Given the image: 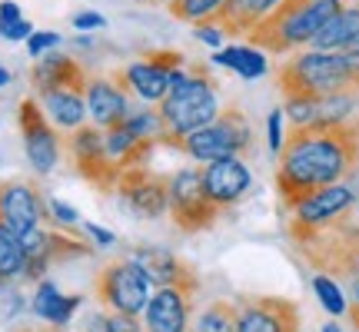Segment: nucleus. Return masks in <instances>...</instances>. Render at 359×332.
Instances as JSON below:
<instances>
[{
	"mask_svg": "<svg viewBox=\"0 0 359 332\" xmlns=\"http://www.w3.org/2000/svg\"><path fill=\"white\" fill-rule=\"evenodd\" d=\"M276 160V190L286 209L323 186H336L359 170V116L339 123L290 127Z\"/></svg>",
	"mask_w": 359,
	"mask_h": 332,
	"instance_id": "f257e3e1",
	"label": "nucleus"
},
{
	"mask_svg": "<svg viewBox=\"0 0 359 332\" xmlns=\"http://www.w3.org/2000/svg\"><path fill=\"white\" fill-rule=\"evenodd\" d=\"M276 87L283 100H320V97H356L359 77L339 50H299L276 67Z\"/></svg>",
	"mask_w": 359,
	"mask_h": 332,
	"instance_id": "f03ea898",
	"label": "nucleus"
},
{
	"mask_svg": "<svg viewBox=\"0 0 359 332\" xmlns=\"http://www.w3.org/2000/svg\"><path fill=\"white\" fill-rule=\"evenodd\" d=\"M343 0H283L259 20L246 40L263 53H293L306 50L313 37L333 20Z\"/></svg>",
	"mask_w": 359,
	"mask_h": 332,
	"instance_id": "7ed1b4c3",
	"label": "nucleus"
},
{
	"mask_svg": "<svg viewBox=\"0 0 359 332\" xmlns=\"http://www.w3.org/2000/svg\"><path fill=\"white\" fill-rule=\"evenodd\" d=\"M156 113L163 120V130L173 137H187L193 130L210 127L219 116L217 83L206 67H183L170 77L167 97L156 103Z\"/></svg>",
	"mask_w": 359,
	"mask_h": 332,
	"instance_id": "20e7f679",
	"label": "nucleus"
},
{
	"mask_svg": "<svg viewBox=\"0 0 359 332\" xmlns=\"http://www.w3.org/2000/svg\"><path fill=\"white\" fill-rule=\"evenodd\" d=\"M290 236H293L296 249L303 253V259L320 272H336V276L359 272V223H349L346 213L323 226H306V223L293 219Z\"/></svg>",
	"mask_w": 359,
	"mask_h": 332,
	"instance_id": "39448f33",
	"label": "nucleus"
},
{
	"mask_svg": "<svg viewBox=\"0 0 359 332\" xmlns=\"http://www.w3.org/2000/svg\"><path fill=\"white\" fill-rule=\"evenodd\" d=\"M167 146H177L187 156L200 160V163H213V160H223V156H240L243 160L250 150H253V133H250V123L246 116L236 110V106H226L219 110V116L210 123V127H200L187 133V137H173V133H163Z\"/></svg>",
	"mask_w": 359,
	"mask_h": 332,
	"instance_id": "423d86ee",
	"label": "nucleus"
},
{
	"mask_svg": "<svg viewBox=\"0 0 359 332\" xmlns=\"http://www.w3.org/2000/svg\"><path fill=\"white\" fill-rule=\"evenodd\" d=\"M97 299L114 312L140 316L150 303V279L133 259H116L97 272Z\"/></svg>",
	"mask_w": 359,
	"mask_h": 332,
	"instance_id": "0eeeda50",
	"label": "nucleus"
},
{
	"mask_svg": "<svg viewBox=\"0 0 359 332\" xmlns=\"http://www.w3.org/2000/svg\"><path fill=\"white\" fill-rule=\"evenodd\" d=\"M167 213L173 216V223H177L183 233H200V230H210L223 209L206 196L200 170H180V173L170 177Z\"/></svg>",
	"mask_w": 359,
	"mask_h": 332,
	"instance_id": "6e6552de",
	"label": "nucleus"
},
{
	"mask_svg": "<svg viewBox=\"0 0 359 332\" xmlns=\"http://www.w3.org/2000/svg\"><path fill=\"white\" fill-rule=\"evenodd\" d=\"M67 150L74 156V166L77 173L87 183H93L97 190L110 193L116 190V179H120V166L107 156V146H103V130L100 127H77L67 140Z\"/></svg>",
	"mask_w": 359,
	"mask_h": 332,
	"instance_id": "1a4fd4ad",
	"label": "nucleus"
},
{
	"mask_svg": "<svg viewBox=\"0 0 359 332\" xmlns=\"http://www.w3.org/2000/svg\"><path fill=\"white\" fill-rule=\"evenodd\" d=\"M0 219H4L20 240H24L27 233L40 230L43 223H53L50 206L43 200V193H40L34 183H24V179L0 183Z\"/></svg>",
	"mask_w": 359,
	"mask_h": 332,
	"instance_id": "9d476101",
	"label": "nucleus"
},
{
	"mask_svg": "<svg viewBox=\"0 0 359 332\" xmlns=\"http://www.w3.org/2000/svg\"><path fill=\"white\" fill-rule=\"evenodd\" d=\"M236 332H299V309L280 296H240Z\"/></svg>",
	"mask_w": 359,
	"mask_h": 332,
	"instance_id": "9b49d317",
	"label": "nucleus"
},
{
	"mask_svg": "<svg viewBox=\"0 0 359 332\" xmlns=\"http://www.w3.org/2000/svg\"><path fill=\"white\" fill-rule=\"evenodd\" d=\"M17 123H20V133H24V150L30 166L37 173H50L53 166L60 163V137H57V127L47 120V113L40 110V103L34 97L20 100Z\"/></svg>",
	"mask_w": 359,
	"mask_h": 332,
	"instance_id": "f8f14e48",
	"label": "nucleus"
},
{
	"mask_svg": "<svg viewBox=\"0 0 359 332\" xmlns=\"http://www.w3.org/2000/svg\"><path fill=\"white\" fill-rule=\"evenodd\" d=\"M116 193L123 196V203L147 219H156L167 213L170 206V177L150 173L147 166H130L116 179Z\"/></svg>",
	"mask_w": 359,
	"mask_h": 332,
	"instance_id": "ddd939ff",
	"label": "nucleus"
},
{
	"mask_svg": "<svg viewBox=\"0 0 359 332\" xmlns=\"http://www.w3.org/2000/svg\"><path fill=\"white\" fill-rule=\"evenodd\" d=\"M196 286H160L143 309L147 332H190Z\"/></svg>",
	"mask_w": 359,
	"mask_h": 332,
	"instance_id": "4468645a",
	"label": "nucleus"
},
{
	"mask_svg": "<svg viewBox=\"0 0 359 332\" xmlns=\"http://www.w3.org/2000/svg\"><path fill=\"white\" fill-rule=\"evenodd\" d=\"M200 177H203V190L206 196L219 206V209H230L250 193V166L240 160V156H223V160H213V163L200 166Z\"/></svg>",
	"mask_w": 359,
	"mask_h": 332,
	"instance_id": "2eb2a0df",
	"label": "nucleus"
},
{
	"mask_svg": "<svg viewBox=\"0 0 359 332\" xmlns=\"http://www.w3.org/2000/svg\"><path fill=\"white\" fill-rule=\"evenodd\" d=\"M87 70L67 57V53H43V60L34 64L30 70V83L40 97L43 93H53V90H74V93H83L87 90Z\"/></svg>",
	"mask_w": 359,
	"mask_h": 332,
	"instance_id": "dca6fc26",
	"label": "nucleus"
},
{
	"mask_svg": "<svg viewBox=\"0 0 359 332\" xmlns=\"http://www.w3.org/2000/svg\"><path fill=\"white\" fill-rule=\"evenodd\" d=\"M130 259L147 272V279L156 282V289H160V286H200L190 263H183V259H180L177 253H170V249L137 246Z\"/></svg>",
	"mask_w": 359,
	"mask_h": 332,
	"instance_id": "f3484780",
	"label": "nucleus"
},
{
	"mask_svg": "<svg viewBox=\"0 0 359 332\" xmlns=\"http://www.w3.org/2000/svg\"><path fill=\"white\" fill-rule=\"evenodd\" d=\"M83 103H87V113L93 116V127L100 130L116 127L130 113V97L116 87L114 77H90L87 90H83Z\"/></svg>",
	"mask_w": 359,
	"mask_h": 332,
	"instance_id": "a211bd4d",
	"label": "nucleus"
},
{
	"mask_svg": "<svg viewBox=\"0 0 359 332\" xmlns=\"http://www.w3.org/2000/svg\"><path fill=\"white\" fill-rule=\"evenodd\" d=\"M273 7H276V0H226V4L217 7L210 17H203L200 27H217L219 34L246 37V34H250V30H253Z\"/></svg>",
	"mask_w": 359,
	"mask_h": 332,
	"instance_id": "6ab92c4d",
	"label": "nucleus"
},
{
	"mask_svg": "<svg viewBox=\"0 0 359 332\" xmlns=\"http://www.w3.org/2000/svg\"><path fill=\"white\" fill-rule=\"evenodd\" d=\"M356 203V193L349 190L346 183H336V186H323V190L309 193L303 203L296 206V223H306V226H323V223H333L336 216L349 213Z\"/></svg>",
	"mask_w": 359,
	"mask_h": 332,
	"instance_id": "aec40b11",
	"label": "nucleus"
},
{
	"mask_svg": "<svg viewBox=\"0 0 359 332\" xmlns=\"http://www.w3.org/2000/svg\"><path fill=\"white\" fill-rule=\"evenodd\" d=\"M114 83L123 90L127 97L133 93V97H140V100H147V103H160L170 90V74L154 64H147V60H137V64L116 70Z\"/></svg>",
	"mask_w": 359,
	"mask_h": 332,
	"instance_id": "412c9836",
	"label": "nucleus"
},
{
	"mask_svg": "<svg viewBox=\"0 0 359 332\" xmlns=\"http://www.w3.org/2000/svg\"><path fill=\"white\" fill-rule=\"evenodd\" d=\"M40 110L47 113L57 130H67L74 133L77 127L87 123V103H83V93H74V90H53V93H43L40 97Z\"/></svg>",
	"mask_w": 359,
	"mask_h": 332,
	"instance_id": "4be33fe9",
	"label": "nucleus"
},
{
	"mask_svg": "<svg viewBox=\"0 0 359 332\" xmlns=\"http://www.w3.org/2000/svg\"><path fill=\"white\" fill-rule=\"evenodd\" d=\"M356 37H359V0H353V4H343L339 13L313 37L309 50H343Z\"/></svg>",
	"mask_w": 359,
	"mask_h": 332,
	"instance_id": "5701e85b",
	"label": "nucleus"
},
{
	"mask_svg": "<svg viewBox=\"0 0 359 332\" xmlns=\"http://www.w3.org/2000/svg\"><path fill=\"white\" fill-rule=\"evenodd\" d=\"M77 306H80V296H60V289L53 282H40L37 293H34V312L40 319H47L50 326H57V329H64L70 322Z\"/></svg>",
	"mask_w": 359,
	"mask_h": 332,
	"instance_id": "b1692460",
	"label": "nucleus"
},
{
	"mask_svg": "<svg viewBox=\"0 0 359 332\" xmlns=\"http://www.w3.org/2000/svg\"><path fill=\"white\" fill-rule=\"evenodd\" d=\"M213 60H217L219 67L236 70V74L246 80L266 74V57H263V50H257V47H226V50L213 53Z\"/></svg>",
	"mask_w": 359,
	"mask_h": 332,
	"instance_id": "393cba45",
	"label": "nucleus"
},
{
	"mask_svg": "<svg viewBox=\"0 0 359 332\" xmlns=\"http://www.w3.org/2000/svg\"><path fill=\"white\" fill-rule=\"evenodd\" d=\"M24 243L20 236L0 219V286L13 282L17 276H24Z\"/></svg>",
	"mask_w": 359,
	"mask_h": 332,
	"instance_id": "a878e982",
	"label": "nucleus"
},
{
	"mask_svg": "<svg viewBox=\"0 0 359 332\" xmlns=\"http://www.w3.org/2000/svg\"><path fill=\"white\" fill-rule=\"evenodd\" d=\"M196 332H236V309L230 299H217L203 309L196 322Z\"/></svg>",
	"mask_w": 359,
	"mask_h": 332,
	"instance_id": "bb28decb",
	"label": "nucleus"
},
{
	"mask_svg": "<svg viewBox=\"0 0 359 332\" xmlns=\"http://www.w3.org/2000/svg\"><path fill=\"white\" fill-rule=\"evenodd\" d=\"M120 123H123L133 137H140V140H154V143H160L163 140V133H167V130H163V120H160L156 110H137V113H127Z\"/></svg>",
	"mask_w": 359,
	"mask_h": 332,
	"instance_id": "cd10ccee",
	"label": "nucleus"
},
{
	"mask_svg": "<svg viewBox=\"0 0 359 332\" xmlns=\"http://www.w3.org/2000/svg\"><path fill=\"white\" fill-rule=\"evenodd\" d=\"M226 0H170L167 11L177 17V20H183V24H200L203 17H210V13L217 11V7H223Z\"/></svg>",
	"mask_w": 359,
	"mask_h": 332,
	"instance_id": "c85d7f7f",
	"label": "nucleus"
},
{
	"mask_svg": "<svg viewBox=\"0 0 359 332\" xmlns=\"http://www.w3.org/2000/svg\"><path fill=\"white\" fill-rule=\"evenodd\" d=\"M313 289L320 296V303L326 306V312H333V316H343V312H346V299H343L339 286H336L330 276H316V279H313Z\"/></svg>",
	"mask_w": 359,
	"mask_h": 332,
	"instance_id": "c756f323",
	"label": "nucleus"
},
{
	"mask_svg": "<svg viewBox=\"0 0 359 332\" xmlns=\"http://www.w3.org/2000/svg\"><path fill=\"white\" fill-rule=\"evenodd\" d=\"M143 60H147V64H154V67H160V70H167L170 77L180 74V70L187 67V57H183L180 50H147L143 53Z\"/></svg>",
	"mask_w": 359,
	"mask_h": 332,
	"instance_id": "7c9ffc66",
	"label": "nucleus"
},
{
	"mask_svg": "<svg viewBox=\"0 0 359 332\" xmlns=\"http://www.w3.org/2000/svg\"><path fill=\"white\" fill-rule=\"evenodd\" d=\"M57 43H60V34L40 30V34H30V37H27V50H30V57H43V53L53 50Z\"/></svg>",
	"mask_w": 359,
	"mask_h": 332,
	"instance_id": "2f4dec72",
	"label": "nucleus"
},
{
	"mask_svg": "<svg viewBox=\"0 0 359 332\" xmlns=\"http://www.w3.org/2000/svg\"><path fill=\"white\" fill-rule=\"evenodd\" d=\"M47 206H50L53 223H60V226H74V223H77V209H74V206L60 203V200H47Z\"/></svg>",
	"mask_w": 359,
	"mask_h": 332,
	"instance_id": "473e14b6",
	"label": "nucleus"
},
{
	"mask_svg": "<svg viewBox=\"0 0 359 332\" xmlns=\"http://www.w3.org/2000/svg\"><path fill=\"white\" fill-rule=\"evenodd\" d=\"M266 133H269V150L280 153V146H283V110H273V113H269Z\"/></svg>",
	"mask_w": 359,
	"mask_h": 332,
	"instance_id": "72a5a7b5",
	"label": "nucleus"
},
{
	"mask_svg": "<svg viewBox=\"0 0 359 332\" xmlns=\"http://www.w3.org/2000/svg\"><path fill=\"white\" fill-rule=\"evenodd\" d=\"M110 326H114V332H147L137 322V316H123V312H110Z\"/></svg>",
	"mask_w": 359,
	"mask_h": 332,
	"instance_id": "f704fd0d",
	"label": "nucleus"
},
{
	"mask_svg": "<svg viewBox=\"0 0 359 332\" xmlns=\"http://www.w3.org/2000/svg\"><path fill=\"white\" fill-rule=\"evenodd\" d=\"M74 27L77 30H100V27H107V20H103L100 13L83 11V13H74Z\"/></svg>",
	"mask_w": 359,
	"mask_h": 332,
	"instance_id": "c9c22d12",
	"label": "nucleus"
},
{
	"mask_svg": "<svg viewBox=\"0 0 359 332\" xmlns=\"http://www.w3.org/2000/svg\"><path fill=\"white\" fill-rule=\"evenodd\" d=\"M30 34H34L30 20H17V24H11V27H4V30H0V37L4 40H27Z\"/></svg>",
	"mask_w": 359,
	"mask_h": 332,
	"instance_id": "e433bc0d",
	"label": "nucleus"
},
{
	"mask_svg": "<svg viewBox=\"0 0 359 332\" xmlns=\"http://www.w3.org/2000/svg\"><path fill=\"white\" fill-rule=\"evenodd\" d=\"M17 20H24L20 7H17L13 0H4V4H0V30H4V27H11V24H17Z\"/></svg>",
	"mask_w": 359,
	"mask_h": 332,
	"instance_id": "4c0bfd02",
	"label": "nucleus"
},
{
	"mask_svg": "<svg viewBox=\"0 0 359 332\" xmlns=\"http://www.w3.org/2000/svg\"><path fill=\"white\" fill-rule=\"evenodd\" d=\"M83 332H114V326H110V316H103V312H93V316H87V322H83Z\"/></svg>",
	"mask_w": 359,
	"mask_h": 332,
	"instance_id": "58836bf2",
	"label": "nucleus"
},
{
	"mask_svg": "<svg viewBox=\"0 0 359 332\" xmlns=\"http://www.w3.org/2000/svg\"><path fill=\"white\" fill-rule=\"evenodd\" d=\"M339 53H343V60L349 64V70H353V74L359 77V37L353 40V43H346V47H343Z\"/></svg>",
	"mask_w": 359,
	"mask_h": 332,
	"instance_id": "ea45409f",
	"label": "nucleus"
},
{
	"mask_svg": "<svg viewBox=\"0 0 359 332\" xmlns=\"http://www.w3.org/2000/svg\"><path fill=\"white\" fill-rule=\"evenodd\" d=\"M193 34H196V37L203 40V43H210V47H219V30L217 27H193Z\"/></svg>",
	"mask_w": 359,
	"mask_h": 332,
	"instance_id": "a19ab883",
	"label": "nucleus"
},
{
	"mask_svg": "<svg viewBox=\"0 0 359 332\" xmlns=\"http://www.w3.org/2000/svg\"><path fill=\"white\" fill-rule=\"evenodd\" d=\"M87 233L100 246H110V243H114V233H110V230H100V226H93V223H87Z\"/></svg>",
	"mask_w": 359,
	"mask_h": 332,
	"instance_id": "79ce46f5",
	"label": "nucleus"
},
{
	"mask_svg": "<svg viewBox=\"0 0 359 332\" xmlns=\"http://www.w3.org/2000/svg\"><path fill=\"white\" fill-rule=\"evenodd\" d=\"M13 332H64V329H57V326H20Z\"/></svg>",
	"mask_w": 359,
	"mask_h": 332,
	"instance_id": "37998d69",
	"label": "nucleus"
},
{
	"mask_svg": "<svg viewBox=\"0 0 359 332\" xmlns=\"http://www.w3.org/2000/svg\"><path fill=\"white\" fill-rule=\"evenodd\" d=\"M349 319L356 322V329H359V286H356V299H353V306H349Z\"/></svg>",
	"mask_w": 359,
	"mask_h": 332,
	"instance_id": "c03bdc74",
	"label": "nucleus"
},
{
	"mask_svg": "<svg viewBox=\"0 0 359 332\" xmlns=\"http://www.w3.org/2000/svg\"><path fill=\"white\" fill-rule=\"evenodd\" d=\"M7 83H11V74H7V70L0 67V87H7Z\"/></svg>",
	"mask_w": 359,
	"mask_h": 332,
	"instance_id": "a18cd8bd",
	"label": "nucleus"
},
{
	"mask_svg": "<svg viewBox=\"0 0 359 332\" xmlns=\"http://www.w3.org/2000/svg\"><path fill=\"white\" fill-rule=\"evenodd\" d=\"M323 332H339V326H336V322H326V326H323Z\"/></svg>",
	"mask_w": 359,
	"mask_h": 332,
	"instance_id": "49530a36",
	"label": "nucleus"
},
{
	"mask_svg": "<svg viewBox=\"0 0 359 332\" xmlns=\"http://www.w3.org/2000/svg\"><path fill=\"white\" fill-rule=\"evenodd\" d=\"M143 4H170V0H143Z\"/></svg>",
	"mask_w": 359,
	"mask_h": 332,
	"instance_id": "de8ad7c7",
	"label": "nucleus"
},
{
	"mask_svg": "<svg viewBox=\"0 0 359 332\" xmlns=\"http://www.w3.org/2000/svg\"><path fill=\"white\" fill-rule=\"evenodd\" d=\"M343 4H349V0H343Z\"/></svg>",
	"mask_w": 359,
	"mask_h": 332,
	"instance_id": "09e8293b",
	"label": "nucleus"
},
{
	"mask_svg": "<svg viewBox=\"0 0 359 332\" xmlns=\"http://www.w3.org/2000/svg\"><path fill=\"white\" fill-rule=\"evenodd\" d=\"M276 4H283V0H276Z\"/></svg>",
	"mask_w": 359,
	"mask_h": 332,
	"instance_id": "8fccbe9b",
	"label": "nucleus"
}]
</instances>
